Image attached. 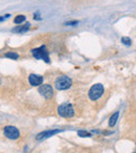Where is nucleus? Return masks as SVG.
<instances>
[{
    "label": "nucleus",
    "mask_w": 136,
    "mask_h": 153,
    "mask_svg": "<svg viewBox=\"0 0 136 153\" xmlns=\"http://www.w3.org/2000/svg\"><path fill=\"white\" fill-rule=\"evenodd\" d=\"M104 94V86L102 84H95V85L91 86V88L88 91V96L89 99L92 101H96L101 98Z\"/></svg>",
    "instance_id": "obj_3"
},
{
    "label": "nucleus",
    "mask_w": 136,
    "mask_h": 153,
    "mask_svg": "<svg viewBox=\"0 0 136 153\" xmlns=\"http://www.w3.org/2000/svg\"><path fill=\"white\" fill-rule=\"evenodd\" d=\"M30 24L27 23V24H25V25L18 26V27L14 28L13 30H14V32H16V33H25V32H27V30H28V28H30Z\"/></svg>",
    "instance_id": "obj_10"
},
{
    "label": "nucleus",
    "mask_w": 136,
    "mask_h": 153,
    "mask_svg": "<svg viewBox=\"0 0 136 153\" xmlns=\"http://www.w3.org/2000/svg\"><path fill=\"white\" fill-rule=\"evenodd\" d=\"M58 113L60 117H72L75 115V109H73L72 105L69 103H64V104L60 105L58 108Z\"/></svg>",
    "instance_id": "obj_2"
},
{
    "label": "nucleus",
    "mask_w": 136,
    "mask_h": 153,
    "mask_svg": "<svg viewBox=\"0 0 136 153\" xmlns=\"http://www.w3.org/2000/svg\"><path fill=\"white\" fill-rule=\"evenodd\" d=\"M28 82L32 86H40L43 83V76L39 74H30L28 76Z\"/></svg>",
    "instance_id": "obj_7"
},
{
    "label": "nucleus",
    "mask_w": 136,
    "mask_h": 153,
    "mask_svg": "<svg viewBox=\"0 0 136 153\" xmlns=\"http://www.w3.org/2000/svg\"><path fill=\"white\" fill-rule=\"evenodd\" d=\"M23 21H25V16H23V15L17 16V17L15 18V20H14V22H15L16 24H20V23H22Z\"/></svg>",
    "instance_id": "obj_12"
},
{
    "label": "nucleus",
    "mask_w": 136,
    "mask_h": 153,
    "mask_svg": "<svg viewBox=\"0 0 136 153\" xmlns=\"http://www.w3.org/2000/svg\"><path fill=\"white\" fill-rule=\"evenodd\" d=\"M118 117H119V112H118V111H117V112H115L114 114L111 115L110 120H109V126H110V127H113V126L116 124L117 120H118Z\"/></svg>",
    "instance_id": "obj_9"
},
{
    "label": "nucleus",
    "mask_w": 136,
    "mask_h": 153,
    "mask_svg": "<svg viewBox=\"0 0 136 153\" xmlns=\"http://www.w3.org/2000/svg\"><path fill=\"white\" fill-rule=\"evenodd\" d=\"M7 17H9V15H7V16H4V17H0V21H3V20L5 19Z\"/></svg>",
    "instance_id": "obj_15"
},
{
    "label": "nucleus",
    "mask_w": 136,
    "mask_h": 153,
    "mask_svg": "<svg viewBox=\"0 0 136 153\" xmlns=\"http://www.w3.org/2000/svg\"><path fill=\"white\" fill-rule=\"evenodd\" d=\"M35 19H40V17H39V13L35 14Z\"/></svg>",
    "instance_id": "obj_16"
},
{
    "label": "nucleus",
    "mask_w": 136,
    "mask_h": 153,
    "mask_svg": "<svg viewBox=\"0 0 136 153\" xmlns=\"http://www.w3.org/2000/svg\"><path fill=\"white\" fill-rule=\"evenodd\" d=\"M60 132V130H58V129H55V130H48V131H44V132H41V133H39L38 135H37V140H43V138H47V137H49V136H51V135H53V134H55V133H59Z\"/></svg>",
    "instance_id": "obj_8"
},
{
    "label": "nucleus",
    "mask_w": 136,
    "mask_h": 153,
    "mask_svg": "<svg viewBox=\"0 0 136 153\" xmlns=\"http://www.w3.org/2000/svg\"><path fill=\"white\" fill-rule=\"evenodd\" d=\"M121 43L127 45V46H130V45L132 44V41H131V39L128 38V37H123V38H121Z\"/></svg>",
    "instance_id": "obj_13"
},
{
    "label": "nucleus",
    "mask_w": 136,
    "mask_h": 153,
    "mask_svg": "<svg viewBox=\"0 0 136 153\" xmlns=\"http://www.w3.org/2000/svg\"><path fill=\"white\" fill-rule=\"evenodd\" d=\"M3 133L10 140H17L20 136L19 130L16 127H14V126H7L4 128V130H3Z\"/></svg>",
    "instance_id": "obj_5"
},
{
    "label": "nucleus",
    "mask_w": 136,
    "mask_h": 153,
    "mask_svg": "<svg viewBox=\"0 0 136 153\" xmlns=\"http://www.w3.org/2000/svg\"><path fill=\"white\" fill-rule=\"evenodd\" d=\"M133 153H136V147H135V149H134V151H133Z\"/></svg>",
    "instance_id": "obj_17"
},
{
    "label": "nucleus",
    "mask_w": 136,
    "mask_h": 153,
    "mask_svg": "<svg viewBox=\"0 0 136 153\" xmlns=\"http://www.w3.org/2000/svg\"><path fill=\"white\" fill-rule=\"evenodd\" d=\"M32 53L36 59H39V60H44L45 62L49 63V55H48V51H46V48L45 46H40L38 48H35L32 51Z\"/></svg>",
    "instance_id": "obj_4"
},
{
    "label": "nucleus",
    "mask_w": 136,
    "mask_h": 153,
    "mask_svg": "<svg viewBox=\"0 0 136 153\" xmlns=\"http://www.w3.org/2000/svg\"><path fill=\"white\" fill-rule=\"evenodd\" d=\"M72 85V81L69 76H60L57 78L55 81V87L58 90H66L68 88H70Z\"/></svg>",
    "instance_id": "obj_1"
},
{
    "label": "nucleus",
    "mask_w": 136,
    "mask_h": 153,
    "mask_svg": "<svg viewBox=\"0 0 136 153\" xmlns=\"http://www.w3.org/2000/svg\"><path fill=\"white\" fill-rule=\"evenodd\" d=\"M39 94L43 97L44 99L48 100V99H51L53 97V88L51 87L49 84H44V85H41L39 87Z\"/></svg>",
    "instance_id": "obj_6"
},
{
    "label": "nucleus",
    "mask_w": 136,
    "mask_h": 153,
    "mask_svg": "<svg viewBox=\"0 0 136 153\" xmlns=\"http://www.w3.org/2000/svg\"><path fill=\"white\" fill-rule=\"evenodd\" d=\"M5 57L10 58V59H13V60H17L18 58H19V55H18L17 53H13V51H11V53H5Z\"/></svg>",
    "instance_id": "obj_11"
},
{
    "label": "nucleus",
    "mask_w": 136,
    "mask_h": 153,
    "mask_svg": "<svg viewBox=\"0 0 136 153\" xmlns=\"http://www.w3.org/2000/svg\"><path fill=\"white\" fill-rule=\"evenodd\" d=\"M78 134H79L80 136H90V133H88V132H86V131H83V130H80V131L78 132Z\"/></svg>",
    "instance_id": "obj_14"
}]
</instances>
